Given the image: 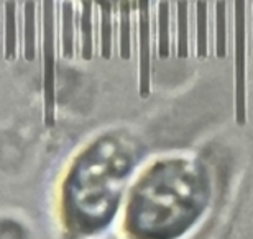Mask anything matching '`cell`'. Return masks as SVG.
<instances>
[{
	"label": "cell",
	"mask_w": 253,
	"mask_h": 239,
	"mask_svg": "<svg viewBox=\"0 0 253 239\" xmlns=\"http://www.w3.org/2000/svg\"><path fill=\"white\" fill-rule=\"evenodd\" d=\"M131 166L133 147L124 138H99L85 147L63 184L66 226L76 233L102 226L115 208Z\"/></svg>",
	"instance_id": "cell-1"
},
{
	"label": "cell",
	"mask_w": 253,
	"mask_h": 239,
	"mask_svg": "<svg viewBox=\"0 0 253 239\" xmlns=\"http://www.w3.org/2000/svg\"><path fill=\"white\" fill-rule=\"evenodd\" d=\"M56 33H54V0H43V111L44 125H54L56 105Z\"/></svg>",
	"instance_id": "cell-2"
},
{
	"label": "cell",
	"mask_w": 253,
	"mask_h": 239,
	"mask_svg": "<svg viewBox=\"0 0 253 239\" xmlns=\"http://www.w3.org/2000/svg\"><path fill=\"white\" fill-rule=\"evenodd\" d=\"M140 23V84L141 90L148 89L150 74V0H138Z\"/></svg>",
	"instance_id": "cell-3"
},
{
	"label": "cell",
	"mask_w": 253,
	"mask_h": 239,
	"mask_svg": "<svg viewBox=\"0 0 253 239\" xmlns=\"http://www.w3.org/2000/svg\"><path fill=\"white\" fill-rule=\"evenodd\" d=\"M37 5L35 0L25 2V59L33 61L37 56Z\"/></svg>",
	"instance_id": "cell-4"
},
{
	"label": "cell",
	"mask_w": 253,
	"mask_h": 239,
	"mask_svg": "<svg viewBox=\"0 0 253 239\" xmlns=\"http://www.w3.org/2000/svg\"><path fill=\"white\" fill-rule=\"evenodd\" d=\"M17 54V2H5V58L13 59Z\"/></svg>",
	"instance_id": "cell-5"
},
{
	"label": "cell",
	"mask_w": 253,
	"mask_h": 239,
	"mask_svg": "<svg viewBox=\"0 0 253 239\" xmlns=\"http://www.w3.org/2000/svg\"><path fill=\"white\" fill-rule=\"evenodd\" d=\"M63 54L64 58L74 56V5L71 0L63 2Z\"/></svg>",
	"instance_id": "cell-6"
},
{
	"label": "cell",
	"mask_w": 253,
	"mask_h": 239,
	"mask_svg": "<svg viewBox=\"0 0 253 239\" xmlns=\"http://www.w3.org/2000/svg\"><path fill=\"white\" fill-rule=\"evenodd\" d=\"M100 3V51L104 58H109L112 49V5L109 0H99Z\"/></svg>",
	"instance_id": "cell-7"
},
{
	"label": "cell",
	"mask_w": 253,
	"mask_h": 239,
	"mask_svg": "<svg viewBox=\"0 0 253 239\" xmlns=\"http://www.w3.org/2000/svg\"><path fill=\"white\" fill-rule=\"evenodd\" d=\"M81 38H83V58H92V0H83L81 13Z\"/></svg>",
	"instance_id": "cell-8"
},
{
	"label": "cell",
	"mask_w": 253,
	"mask_h": 239,
	"mask_svg": "<svg viewBox=\"0 0 253 239\" xmlns=\"http://www.w3.org/2000/svg\"><path fill=\"white\" fill-rule=\"evenodd\" d=\"M120 54L130 56V5L126 0L120 2Z\"/></svg>",
	"instance_id": "cell-9"
},
{
	"label": "cell",
	"mask_w": 253,
	"mask_h": 239,
	"mask_svg": "<svg viewBox=\"0 0 253 239\" xmlns=\"http://www.w3.org/2000/svg\"><path fill=\"white\" fill-rule=\"evenodd\" d=\"M168 2H160V54H168Z\"/></svg>",
	"instance_id": "cell-10"
},
{
	"label": "cell",
	"mask_w": 253,
	"mask_h": 239,
	"mask_svg": "<svg viewBox=\"0 0 253 239\" xmlns=\"http://www.w3.org/2000/svg\"><path fill=\"white\" fill-rule=\"evenodd\" d=\"M186 7H188L186 0H181L178 3V33H179L181 53H184V46H186Z\"/></svg>",
	"instance_id": "cell-11"
}]
</instances>
